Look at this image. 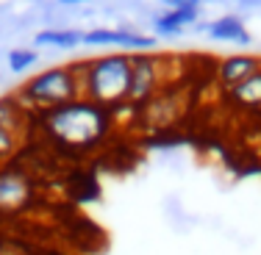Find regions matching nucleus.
Returning <instances> with one entry per match:
<instances>
[{
	"mask_svg": "<svg viewBox=\"0 0 261 255\" xmlns=\"http://www.w3.org/2000/svg\"><path fill=\"white\" fill-rule=\"evenodd\" d=\"M17 100L28 111V114H45L50 108L59 105L75 103L81 100V78H78V67L67 64V67H50L42 70L39 75L28 78L25 83L17 89Z\"/></svg>",
	"mask_w": 261,
	"mask_h": 255,
	"instance_id": "obj_3",
	"label": "nucleus"
},
{
	"mask_svg": "<svg viewBox=\"0 0 261 255\" xmlns=\"http://www.w3.org/2000/svg\"><path fill=\"white\" fill-rule=\"evenodd\" d=\"M164 59L150 53H130V83H128V108H142L150 97L164 89Z\"/></svg>",
	"mask_w": 261,
	"mask_h": 255,
	"instance_id": "obj_4",
	"label": "nucleus"
},
{
	"mask_svg": "<svg viewBox=\"0 0 261 255\" xmlns=\"http://www.w3.org/2000/svg\"><path fill=\"white\" fill-rule=\"evenodd\" d=\"M167 9H200V0H161Z\"/></svg>",
	"mask_w": 261,
	"mask_h": 255,
	"instance_id": "obj_16",
	"label": "nucleus"
},
{
	"mask_svg": "<svg viewBox=\"0 0 261 255\" xmlns=\"http://www.w3.org/2000/svg\"><path fill=\"white\" fill-rule=\"evenodd\" d=\"M59 3H64V6H75V3H92V0H59Z\"/></svg>",
	"mask_w": 261,
	"mask_h": 255,
	"instance_id": "obj_17",
	"label": "nucleus"
},
{
	"mask_svg": "<svg viewBox=\"0 0 261 255\" xmlns=\"http://www.w3.org/2000/svg\"><path fill=\"white\" fill-rule=\"evenodd\" d=\"M84 45L92 47H125V50H153L156 36H142L130 31H114V28H95L84 34Z\"/></svg>",
	"mask_w": 261,
	"mask_h": 255,
	"instance_id": "obj_6",
	"label": "nucleus"
},
{
	"mask_svg": "<svg viewBox=\"0 0 261 255\" xmlns=\"http://www.w3.org/2000/svg\"><path fill=\"white\" fill-rule=\"evenodd\" d=\"M139 111V120L145 122L147 128H167V125H175L178 114H181V97H172L170 95V86L159 92L156 97H150Z\"/></svg>",
	"mask_w": 261,
	"mask_h": 255,
	"instance_id": "obj_7",
	"label": "nucleus"
},
{
	"mask_svg": "<svg viewBox=\"0 0 261 255\" xmlns=\"http://www.w3.org/2000/svg\"><path fill=\"white\" fill-rule=\"evenodd\" d=\"M208 36L217 42H233V45H247L250 42V31L242 25V20L233 14L208 22Z\"/></svg>",
	"mask_w": 261,
	"mask_h": 255,
	"instance_id": "obj_11",
	"label": "nucleus"
},
{
	"mask_svg": "<svg viewBox=\"0 0 261 255\" xmlns=\"http://www.w3.org/2000/svg\"><path fill=\"white\" fill-rule=\"evenodd\" d=\"M197 20V11L195 9H167L164 14H159L153 20V31L156 34H178L186 25Z\"/></svg>",
	"mask_w": 261,
	"mask_h": 255,
	"instance_id": "obj_12",
	"label": "nucleus"
},
{
	"mask_svg": "<svg viewBox=\"0 0 261 255\" xmlns=\"http://www.w3.org/2000/svg\"><path fill=\"white\" fill-rule=\"evenodd\" d=\"M258 70H261L258 55H225V59L217 64V83L225 92H231L233 86H239L242 80H247Z\"/></svg>",
	"mask_w": 261,
	"mask_h": 255,
	"instance_id": "obj_8",
	"label": "nucleus"
},
{
	"mask_svg": "<svg viewBox=\"0 0 261 255\" xmlns=\"http://www.w3.org/2000/svg\"><path fill=\"white\" fill-rule=\"evenodd\" d=\"M36 45H39V47H61V50H72V47L84 45V34L70 31V28L39 31V34H36Z\"/></svg>",
	"mask_w": 261,
	"mask_h": 255,
	"instance_id": "obj_13",
	"label": "nucleus"
},
{
	"mask_svg": "<svg viewBox=\"0 0 261 255\" xmlns=\"http://www.w3.org/2000/svg\"><path fill=\"white\" fill-rule=\"evenodd\" d=\"M36 200V180L25 166L3 164L0 166V216L20 214Z\"/></svg>",
	"mask_w": 261,
	"mask_h": 255,
	"instance_id": "obj_5",
	"label": "nucleus"
},
{
	"mask_svg": "<svg viewBox=\"0 0 261 255\" xmlns=\"http://www.w3.org/2000/svg\"><path fill=\"white\" fill-rule=\"evenodd\" d=\"M36 55L34 50H11L9 53V67H11V72H25L28 67H34L36 64Z\"/></svg>",
	"mask_w": 261,
	"mask_h": 255,
	"instance_id": "obj_15",
	"label": "nucleus"
},
{
	"mask_svg": "<svg viewBox=\"0 0 261 255\" xmlns=\"http://www.w3.org/2000/svg\"><path fill=\"white\" fill-rule=\"evenodd\" d=\"M228 100L242 111H261V70L253 72L247 80H242L239 86H233L231 92H225Z\"/></svg>",
	"mask_w": 261,
	"mask_h": 255,
	"instance_id": "obj_10",
	"label": "nucleus"
},
{
	"mask_svg": "<svg viewBox=\"0 0 261 255\" xmlns=\"http://www.w3.org/2000/svg\"><path fill=\"white\" fill-rule=\"evenodd\" d=\"M31 125H34V114H28L17 97H0V128L14 133L17 139H25Z\"/></svg>",
	"mask_w": 261,
	"mask_h": 255,
	"instance_id": "obj_9",
	"label": "nucleus"
},
{
	"mask_svg": "<svg viewBox=\"0 0 261 255\" xmlns=\"http://www.w3.org/2000/svg\"><path fill=\"white\" fill-rule=\"evenodd\" d=\"M20 147H22V139H17L14 133H9V130L0 128V166L11 164L14 155L20 153Z\"/></svg>",
	"mask_w": 261,
	"mask_h": 255,
	"instance_id": "obj_14",
	"label": "nucleus"
},
{
	"mask_svg": "<svg viewBox=\"0 0 261 255\" xmlns=\"http://www.w3.org/2000/svg\"><path fill=\"white\" fill-rule=\"evenodd\" d=\"M34 122H39L42 133L59 150L89 153L109 139L111 125H114V111L81 97L75 103H67V105H59V108L45 111V114H36Z\"/></svg>",
	"mask_w": 261,
	"mask_h": 255,
	"instance_id": "obj_1",
	"label": "nucleus"
},
{
	"mask_svg": "<svg viewBox=\"0 0 261 255\" xmlns=\"http://www.w3.org/2000/svg\"><path fill=\"white\" fill-rule=\"evenodd\" d=\"M75 67L84 100L97 103L109 111H117L120 105H125L130 83V55L125 53L100 55V59H89V61H75Z\"/></svg>",
	"mask_w": 261,
	"mask_h": 255,
	"instance_id": "obj_2",
	"label": "nucleus"
}]
</instances>
